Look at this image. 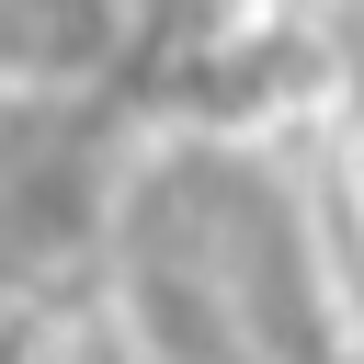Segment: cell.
Listing matches in <instances>:
<instances>
[{
    "label": "cell",
    "mask_w": 364,
    "mask_h": 364,
    "mask_svg": "<svg viewBox=\"0 0 364 364\" xmlns=\"http://www.w3.org/2000/svg\"><path fill=\"white\" fill-rule=\"evenodd\" d=\"M114 57V0H0V80L68 91Z\"/></svg>",
    "instance_id": "6da1fadb"
}]
</instances>
